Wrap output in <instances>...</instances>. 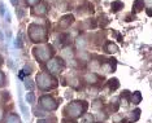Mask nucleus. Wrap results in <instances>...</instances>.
I'll use <instances>...</instances> for the list:
<instances>
[{
	"label": "nucleus",
	"mask_w": 152,
	"mask_h": 123,
	"mask_svg": "<svg viewBox=\"0 0 152 123\" xmlns=\"http://www.w3.org/2000/svg\"><path fill=\"white\" fill-rule=\"evenodd\" d=\"M108 87H109V89H112V91H116V89L120 87V82H118L117 78H112L108 80Z\"/></svg>",
	"instance_id": "9b49d317"
},
{
	"label": "nucleus",
	"mask_w": 152,
	"mask_h": 123,
	"mask_svg": "<svg viewBox=\"0 0 152 123\" xmlns=\"http://www.w3.org/2000/svg\"><path fill=\"white\" fill-rule=\"evenodd\" d=\"M53 53H55L53 48L48 44H43V45H39V47L34 48V55H35V57H37V60H39L40 62L48 61Z\"/></svg>",
	"instance_id": "20e7f679"
},
{
	"label": "nucleus",
	"mask_w": 152,
	"mask_h": 123,
	"mask_svg": "<svg viewBox=\"0 0 152 123\" xmlns=\"http://www.w3.org/2000/svg\"><path fill=\"white\" fill-rule=\"evenodd\" d=\"M74 22V17L72 14H66V16L61 17V20L59 21V27L60 29H68L70 27V25Z\"/></svg>",
	"instance_id": "0eeeda50"
},
{
	"label": "nucleus",
	"mask_w": 152,
	"mask_h": 123,
	"mask_svg": "<svg viewBox=\"0 0 152 123\" xmlns=\"http://www.w3.org/2000/svg\"><path fill=\"white\" fill-rule=\"evenodd\" d=\"M14 44H16V47H18V48L22 47V36H21V34H18V36H17V39H16V42H14Z\"/></svg>",
	"instance_id": "4be33fe9"
},
{
	"label": "nucleus",
	"mask_w": 152,
	"mask_h": 123,
	"mask_svg": "<svg viewBox=\"0 0 152 123\" xmlns=\"http://www.w3.org/2000/svg\"><path fill=\"white\" fill-rule=\"evenodd\" d=\"M147 14H148L149 17H152V7H149V8L147 9Z\"/></svg>",
	"instance_id": "c756f323"
},
{
	"label": "nucleus",
	"mask_w": 152,
	"mask_h": 123,
	"mask_svg": "<svg viewBox=\"0 0 152 123\" xmlns=\"http://www.w3.org/2000/svg\"><path fill=\"white\" fill-rule=\"evenodd\" d=\"M139 117H140V109H135L134 112H131L130 117H129V122H136V120L139 119Z\"/></svg>",
	"instance_id": "ddd939ff"
},
{
	"label": "nucleus",
	"mask_w": 152,
	"mask_h": 123,
	"mask_svg": "<svg viewBox=\"0 0 152 123\" xmlns=\"http://www.w3.org/2000/svg\"><path fill=\"white\" fill-rule=\"evenodd\" d=\"M65 68V64L64 61L61 60L60 57H56L52 58V60H48L47 62V69L51 74H59L63 71V69Z\"/></svg>",
	"instance_id": "39448f33"
},
{
	"label": "nucleus",
	"mask_w": 152,
	"mask_h": 123,
	"mask_svg": "<svg viewBox=\"0 0 152 123\" xmlns=\"http://www.w3.org/2000/svg\"><path fill=\"white\" fill-rule=\"evenodd\" d=\"M1 118H3V112H1V109H0V120H1Z\"/></svg>",
	"instance_id": "473e14b6"
},
{
	"label": "nucleus",
	"mask_w": 152,
	"mask_h": 123,
	"mask_svg": "<svg viewBox=\"0 0 152 123\" xmlns=\"http://www.w3.org/2000/svg\"><path fill=\"white\" fill-rule=\"evenodd\" d=\"M122 8H123V3L121 0H116V1H113V3L110 4V11H112V13H117V12L121 11Z\"/></svg>",
	"instance_id": "1a4fd4ad"
},
{
	"label": "nucleus",
	"mask_w": 152,
	"mask_h": 123,
	"mask_svg": "<svg viewBox=\"0 0 152 123\" xmlns=\"http://www.w3.org/2000/svg\"><path fill=\"white\" fill-rule=\"evenodd\" d=\"M5 21L7 22H11V13H9V12L5 14Z\"/></svg>",
	"instance_id": "bb28decb"
},
{
	"label": "nucleus",
	"mask_w": 152,
	"mask_h": 123,
	"mask_svg": "<svg viewBox=\"0 0 152 123\" xmlns=\"http://www.w3.org/2000/svg\"><path fill=\"white\" fill-rule=\"evenodd\" d=\"M144 8V0H135L133 4V13H139Z\"/></svg>",
	"instance_id": "6e6552de"
},
{
	"label": "nucleus",
	"mask_w": 152,
	"mask_h": 123,
	"mask_svg": "<svg viewBox=\"0 0 152 123\" xmlns=\"http://www.w3.org/2000/svg\"><path fill=\"white\" fill-rule=\"evenodd\" d=\"M5 123H21V119L14 114H8V117L5 118Z\"/></svg>",
	"instance_id": "2eb2a0df"
},
{
	"label": "nucleus",
	"mask_w": 152,
	"mask_h": 123,
	"mask_svg": "<svg viewBox=\"0 0 152 123\" xmlns=\"http://www.w3.org/2000/svg\"><path fill=\"white\" fill-rule=\"evenodd\" d=\"M40 106L46 110H55L57 107V102L52 96L46 95V96L40 97Z\"/></svg>",
	"instance_id": "423d86ee"
},
{
	"label": "nucleus",
	"mask_w": 152,
	"mask_h": 123,
	"mask_svg": "<svg viewBox=\"0 0 152 123\" xmlns=\"http://www.w3.org/2000/svg\"><path fill=\"white\" fill-rule=\"evenodd\" d=\"M38 123H47V122L44 119H40V120H38Z\"/></svg>",
	"instance_id": "2f4dec72"
},
{
	"label": "nucleus",
	"mask_w": 152,
	"mask_h": 123,
	"mask_svg": "<svg viewBox=\"0 0 152 123\" xmlns=\"http://www.w3.org/2000/svg\"><path fill=\"white\" fill-rule=\"evenodd\" d=\"M38 3H39V0H26V4L27 5H30V7L37 5Z\"/></svg>",
	"instance_id": "5701e85b"
},
{
	"label": "nucleus",
	"mask_w": 152,
	"mask_h": 123,
	"mask_svg": "<svg viewBox=\"0 0 152 123\" xmlns=\"http://www.w3.org/2000/svg\"><path fill=\"white\" fill-rule=\"evenodd\" d=\"M37 84H38V87H39L40 89H44V91H47V89L55 88V87L57 86V82H56V79L52 78L50 74H47V73H39L37 75Z\"/></svg>",
	"instance_id": "7ed1b4c3"
},
{
	"label": "nucleus",
	"mask_w": 152,
	"mask_h": 123,
	"mask_svg": "<svg viewBox=\"0 0 152 123\" xmlns=\"http://www.w3.org/2000/svg\"><path fill=\"white\" fill-rule=\"evenodd\" d=\"M11 3H12V5H18V0H11Z\"/></svg>",
	"instance_id": "7c9ffc66"
},
{
	"label": "nucleus",
	"mask_w": 152,
	"mask_h": 123,
	"mask_svg": "<svg viewBox=\"0 0 152 123\" xmlns=\"http://www.w3.org/2000/svg\"><path fill=\"white\" fill-rule=\"evenodd\" d=\"M3 83H4V74L0 71V86H3Z\"/></svg>",
	"instance_id": "a878e982"
},
{
	"label": "nucleus",
	"mask_w": 152,
	"mask_h": 123,
	"mask_svg": "<svg viewBox=\"0 0 152 123\" xmlns=\"http://www.w3.org/2000/svg\"><path fill=\"white\" fill-rule=\"evenodd\" d=\"M24 83H25V87H26L27 89H30V91H33V88H34V83H33V80L31 79H29V78H26L24 80Z\"/></svg>",
	"instance_id": "412c9836"
},
{
	"label": "nucleus",
	"mask_w": 152,
	"mask_h": 123,
	"mask_svg": "<svg viewBox=\"0 0 152 123\" xmlns=\"http://www.w3.org/2000/svg\"><path fill=\"white\" fill-rule=\"evenodd\" d=\"M86 80L89 82V83H96V82L99 80V76H97L96 74H94V73L87 74V75H86Z\"/></svg>",
	"instance_id": "a211bd4d"
},
{
	"label": "nucleus",
	"mask_w": 152,
	"mask_h": 123,
	"mask_svg": "<svg viewBox=\"0 0 152 123\" xmlns=\"http://www.w3.org/2000/svg\"><path fill=\"white\" fill-rule=\"evenodd\" d=\"M118 51V47L115 44V43H107L105 45V52L108 53H116Z\"/></svg>",
	"instance_id": "4468645a"
},
{
	"label": "nucleus",
	"mask_w": 152,
	"mask_h": 123,
	"mask_svg": "<svg viewBox=\"0 0 152 123\" xmlns=\"http://www.w3.org/2000/svg\"><path fill=\"white\" fill-rule=\"evenodd\" d=\"M47 4L46 3H40L39 5L37 7V9H35V13L37 14H39V16H43V14H46L47 13Z\"/></svg>",
	"instance_id": "f8f14e48"
},
{
	"label": "nucleus",
	"mask_w": 152,
	"mask_h": 123,
	"mask_svg": "<svg viewBox=\"0 0 152 123\" xmlns=\"http://www.w3.org/2000/svg\"><path fill=\"white\" fill-rule=\"evenodd\" d=\"M108 24H109V20H108V17L105 16V14L100 16V26H102V27H105Z\"/></svg>",
	"instance_id": "aec40b11"
},
{
	"label": "nucleus",
	"mask_w": 152,
	"mask_h": 123,
	"mask_svg": "<svg viewBox=\"0 0 152 123\" xmlns=\"http://www.w3.org/2000/svg\"><path fill=\"white\" fill-rule=\"evenodd\" d=\"M87 107H89V104L86 101H73L65 106L64 114L69 115L70 118H78L87 112Z\"/></svg>",
	"instance_id": "f257e3e1"
},
{
	"label": "nucleus",
	"mask_w": 152,
	"mask_h": 123,
	"mask_svg": "<svg viewBox=\"0 0 152 123\" xmlns=\"http://www.w3.org/2000/svg\"><path fill=\"white\" fill-rule=\"evenodd\" d=\"M3 40V34H1V31H0V42Z\"/></svg>",
	"instance_id": "72a5a7b5"
},
{
	"label": "nucleus",
	"mask_w": 152,
	"mask_h": 123,
	"mask_svg": "<svg viewBox=\"0 0 152 123\" xmlns=\"http://www.w3.org/2000/svg\"><path fill=\"white\" fill-rule=\"evenodd\" d=\"M0 14H5V7L3 3H0Z\"/></svg>",
	"instance_id": "b1692460"
},
{
	"label": "nucleus",
	"mask_w": 152,
	"mask_h": 123,
	"mask_svg": "<svg viewBox=\"0 0 152 123\" xmlns=\"http://www.w3.org/2000/svg\"><path fill=\"white\" fill-rule=\"evenodd\" d=\"M25 100H26V102H29V104H34L35 102V95L33 93V92H29V93L26 95V97H25Z\"/></svg>",
	"instance_id": "6ab92c4d"
},
{
	"label": "nucleus",
	"mask_w": 152,
	"mask_h": 123,
	"mask_svg": "<svg viewBox=\"0 0 152 123\" xmlns=\"http://www.w3.org/2000/svg\"><path fill=\"white\" fill-rule=\"evenodd\" d=\"M129 96H130V93H129V91H123L122 95H121V104L123 105V106H127L129 105Z\"/></svg>",
	"instance_id": "dca6fc26"
},
{
	"label": "nucleus",
	"mask_w": 152,
	"mask_h": 123,
	"mask_svg": "<svg viewBox=\"0 0 152 123\" xmlns=\"http://www.w3.org/2000/svg\"><path fill=\"white\" fill-rule=\"evenodd\" d=\"M61 123H76V122H74V120H70V119H63Z\"/></svg>",
	"instance_id": "c85d7f7f"
},
{
	"label": "nucleus",
	"mask_w": 152,
	"mask_h": 123,
	"mask_svg": "<svg viewBox=\"0 0 152 123\" xmlns=\"http://www.w3.org/2000/svg\"><path fill=\"white\" fill-rule=\"evenodd\" d=\"M29 38L34 43H43L48 38L47 30L43 26H39L37 24H31L29 26Z\"/></svg>",
	"instance_id": "f03ea898"
},
{
	"label": "nucleus",
	"mask_w": 152,
	"mask_h": 123,
	"mask_svg": "<svg viewBox=\"0 0 152 123\" xmlns=\"http://www.w3.org/2000/svg\"><path fill=\"white\" fill-rule=\"evenodd\" d=\"M20 106H21V112H22V114H24V118L25 119H29V109L26 107V105L24 104V101H20Z\"/></svg>",
	"instance_id": "f3484780"
},
{
	"label": "nucleus",
	"mask_w": 152,
	"mask_h": 123,
	"mask_svg": "<svg viewBox=\"0 0 152 123\" xmlns=\"http://www.w3.org/2000/svg\"><path fill=\"white\" fill-rule=\"evenodd\" d=\"M17 16H18V17H22V16H24V11H22V9H20V11L17 9Z\"/></svg>",
	"instance_id": "cd10ccee"
},
{
	"label": "nucleus",
	"mask_w": 152,
	"mask_h": 123,
	"mask_svg": "<svg viewBox=\"0 0 152 123\" xmlns=\"http://www.w3.org/2000/svg\"><path fill=\"white\" fill-rule=\"evenodd\" d=\"M133 20H134V16H131V14H129V16L125 17V21L126 22H130V21H133Z\"/></svg>",
	"instance_id": "393cba45"
},
{
	"label": "nucleus",
	"mask_w": 152,
	"mask_h": 123,
	"mask_svg": "<svg viewBox=\"0 0 152 123\" xmlns=\"http://www.w3.org/2000/svg\"><path fill=\"white\" fill-rule=\"evenodd\" d=\"M142 101V93L139 91H135L133 95L130 96V102H133V104L138 105L139 102Z\"/></svg>",
	"instance_id": "9d476101"
}]
</instances>
